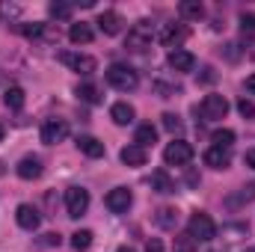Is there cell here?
<instances>
[{"instance_id": "f1b7e54d", "label": "cell", "mask_w": 255, "mask_h": 252, "mask_svg": "<svg viewBox=\"0 0 255 252\" xmlns=\"http://www.w3.org/2000/svg\"><path fill=\"white\" fill-rule=\"evenodd\" d=\"M15 30H18V33H24V36H30V39H36V36H42V33H45V24H18Z\"/></svg>"}, {"instance_id": "ba28073f", "label": "cell", "mask_w": 255, "mask_h": 252, "mask_svg": "<svg viewBox=\"0 0 255 252\" xmlns=\"http://www.w3.org/2000/svg\"><path fill=\"white\" fill-rule=\"evenodd\" d=\"M65 136H68V122L65 119H48L42 125V142L45 145H57V142H63Z\"/></svg>"}, {"instance_id": "9c48e42d", "label": "cell", "mask_w": 255, "mask_h": 252, "mask_svg": "<svg viewBox=\"0 0 255 252\" xmlns=\"http://www.w3.org/2000/svg\"><path fill=\"white\" fill-rule=\"evenodd\" d=\"M130 202H133V193H130L128 187H113L110 193H107V199H104V205H107L113 214H128Z\"/></svg>"}, {"instance_id": "7402d4cb", "label": "cell", "mask_w": 255, "mask_h": 252, "mask_svg": "<svg viewBox=\"0 0 255 252\" xmlns=\"http://www.w3.org/2000/svg\"><path fill=\"white\" fill-rule=\"evenodd\" d=\"M3 104H6L9 110H21V107H24V89H21V86H9V89L3 92Z\"/></svg>"}, {"instance_id": "83f0119b", "label": "cell", "mask_w": 255, "mask_h": 252, "mask_svg": "<svg viewBox=\"0 0 255 252\" xmlns=\"http://www.w3.org/2000/svg\"><path fill=\"white\" fill-rule=\"evenodd\" d=\"M211 139H214L217 148H232V142H235V130H229V127H226V130H217Z\"/></svg>"}, {"instance_id": "d4e9b609", "label": "cell", "mask_w": 255, "mask_h": 252, "mask_svg": "<svg viewBox=\"0 0 255 252\" xmlns=\"http://www.w3.org/2000/svg\"><path fill=\"white\" fill-rule=\"evenodd\" d=\"M175 223H178V211L175 208H160L157 211V226L160 229H175Z\"/></svg>"}, {"instance_id": "e575fe53", "label": "cell", "mask_w": 255, "mask_h": 252, "mask_svg": "<svg viewBox=\"0 0 255 252\" xmlns=\"http://www.w3.org/2000/svg\"><path fill=\"white\" fill-rule=\"evenodd\" d=\"M247 92H250V95H255V74H250V77H247Z\"/></svg>"}, {"instance_id": "9a60e30c", "label": "cell", "mask_w": 255, "mask_h": 252, "mask_svg": "<svg viewBox=\"0 0 255 252\" xmlns=\"http://www.w3.org/2000/svg\"><path fill=\"white\" fill-rule=\"evenodd\" d=\"M18 178H24V181H36V178H42V160L39 157H24L21 163H18Z\"/></svg>"}, {"instance_id": "603a6c76", "label": "cell", "mask_w": 255, "mask_h": 252, "mask_svg": "<svg viewBox=\"0 0 255 252\" xmlns=\"http://www.w3.org/2000/svg\"><path fill=\"white\" fill-rule=\"evenodd\" d=\"M151 190H157V193H175V184H172V178L163 169H157V172H151Z\"/></svg>"}, {"instance_id": "5b68a950", "label": "cell", "mask_w": 255, "mask_h": 252, "mask_svg": "<svg viewBox=\"0 0 255 252\" xmlns=\"http://www.w3.org/2000/svg\"><path fill=\"white\" fill-rule=\"evenodd\" d=\"M163 160L169 166H187L193 160V145L184 142V139H172L166 148H163Z\"/></svg>"}, {"instance_id": "30bf717a", "label": "cell", "mask_w": 255, "mask_h": 252, "mask_svg": "<svg viewBox=\"0 0 255 252\" xmlns=\"http://www.w3.org/2000/svg\"><path fill=\"white\" fill-rule=\"evenodd\" d=\"M187 36H190V30H187L184 24H163V30H160V42H163L166 48H172V51H175Z\"/></svg>"}, {"instance_id": "7c38bea8", "label": "cell", "mask_w": 255, "mask_h": 252, "mask_svg": "<svg viewBox=\"0 0 255 252\" xmlns=\"http://www.w3.org/2000/svg\"><path fill=\"white\" fill-rule=\"evenodd\" d=\"M122 15L119 12H113V9H107V12H101L98 15V30L104 33V36H119L122 33Z\"/></svg>"}, {"instance_id": "ac0fdd59", "label": "cell", "mask_w": 255, "mask_h": 252, "mask_svg": "<svg viewBox=\"0 0 255 252\" xmlns=\"http://www.w3.org/2000/svg\"><path fill=\"white\" fill-rule=\"evenodd\" d=\"M92 36H95V33H92V27H89L86 21H80V24H71V27H68V39H71L74 45H89V42H92Z\"/></svg>"}, {"instance_id": "1f68e13d", "label": "cell", "mask_w": 255, "mask_h": 252, "mask_svg": "<svg viewBox=\"0 0 255 252\" xmlns=\"http://www.w3.org/2000/svg\"><path fill=\"white\" fill-rule=\"evenodd\" d=\"M163 127H166L169 133H178V130H181V119H178L175 113H163Z\"/></svg>"}, {"instance_id": "277c9868", "label": "cell", "mask_w": 255, "mask_h": 252, "mask_svg": "<svg viewBox=\"0 0 255 252\" xmlns=\"http://www.w3.org/2000/svg\"><path fill=\"white\" fill-rule=\"evenodd\" d=\"M125 48L128 51H136V54H142L145 48H151V27H148V21H139L136 27L128 30Z\"/></svg>"}, {"instance_id": "d6986e66", "label": "cell", "mask_w": 255, "mask_h": 252, "mask_svg": "<svg viewBox=\"0 0 255 252\" xmlns=\"http://www.w3.org/2000/svg\"><path fill=\"white\" fill-rule=\"evenodd\" d=\"M110 119H113L116 125H130V122H133V107H130L128 101H116V104L110 107Z\"/></svg>"}, {"instance_id": "6da1fadb", "label": "cell", "mask_w": 255, "mask_h": 252, "mask_svg": "<svg viewBox=\"0 0 255 252\" xmlns=\"http://www.w3.org/2000/svg\"><path fill=\"white\" fill-rule=\"evenodd\" d=\"M104 77H107V83H110L113 89H119V92H130V89H136V83H139V74H136L130 65H122V63H113L104 71Z\"/></svg>"}, {"instance_id": "484cf974", "label": "cell", "mask_w": 255, "mask_h": 252, "mask_svg": "<svg viewBox=\"0 0 255 252\" xmlns=\"http://www.w3.org/2000/svg\"><path fill=\"white\" fill-rule=\"evenodd\" d=\"M77 98L86 101V104H98V101H101V95H98V89H95L92 83H80V86H77Z\"/></svg>"}, {"instance_id": "52a82bcc", "label": "cell", "mask_w": 255, "mask_h": 252, "mask_svg": "<svg viewBox=\"0 0 255 252\" xmlns=\"http://www.w3.org/2000/svg\"><path fill=\"white\" fill-rule=\"evenodd\" d=\"M57 60L63 65H68L71 71H77V74H92L98 63H95V57H89V54H74V51H63V54H57Z\"/></svg>"}, {"instance_id": "ab89813d", "label": "cell", "mask_w": 255, "mask_h": 252, "mask_svg": "<svg viewBox=\"0 0 255 252\" xmlns=\"http://www.w3.org/2000/svg\"><path fill=\"white\" fill-rule=\"evenodd\" d=\"M247 252H255V250H247Z\"/></svg>"}, {"instance_id": "ffe728a7", "label": "cell", "mask_w": 255, "mask_h": 252, "mask_svg": "<svg viewBox=\"0 0 255 252\" xmlns=\"http://www.w3.org/2000/svg\"><path fill=\"white\" fill-rule=\"evenodd\" d=\"M178 15H181L184 21H199V18L205 15V6H202L199 0H181V3H178Z\"/></svg>"}, {"instance_id": "e0dca14e", "label": "cell", "mask_w": 255, "mask_h": 252, "mask_svg": "<svg viewBox=\"0 0 255 252\" xmlns=\"http://www.w3.org/2000/svg\"><path fill=\"white\" fill-rule=\"evenodd\" d=\"M77 148H80L86 157H92V160L104 157V142L95 139V136H77Z\"/></svg>"}, {"instance_id": "d6a6232c", "label": "cell", "mask_w": 255, "mask_h": 252, "mask_svg": "<svg viewBox=\"0 0 255 252\" xmlns=\"http://www.w3.org/2000/svg\"><path fill=\"white\" fill-rule=\"evenodd\" d=\"M241 30L244 33H255V12H244L241 15Z\"/></svg>"}, {"instance_id": "f35d334b", "label": "cell", "mask_w": 255, "mask_h": 252, "mask_svg": "<svg viewBox=\"0 0 255 252\" xmlns=\"http://www.w3.org/2000/svg\"><path fill=\"white\" fill-rule=\"evenodd\" d=\"M211 252H226V250H211Z\"/></svg>"}, {"instance_id": "44dd1931", "label": "cell", "mask_w": 255, "mask_h": 252, "mask_svg": "<svg viewBox=\"0 0 255 252\" xmlns=\"http://www.w3.org/2000/svg\"><path fill=\"white\" fill-rule=\"evenodd\" d=\"M133 142H136L139 148H148V145L157 142V130H154L151 125H139L136 127V133H133Z\"/></svg>"}, {"instance_id": "d590c367", "label": "cell", "mask_w": 255, "mask_h": 252, "mask_svg": "<svg viewBox=\"0 0 255 252\" xmlns=\"http://www.w3.org/2000/svg\"><path fill=\"white\" fill-rule=\"evenodd\" d=\"M247 163L255 169V148H250V151H247Z\"/></svg>"}, {"instance_id": "4fadbf2b", "label": "cell", "mask_w": 255, "mask_h": 252, "mask_svg": "<svg viewBox=\"0 0 255 252\" xmlns=\"http://www.w3.org/2000/svg\"><path fill=\"white\" fill-rule=\"evenodd\" d=\"M166 63H169V68H175V71H193L196 57H193L190 51H184V48H175V51H169Z\"/></svg>"}, {"instance_id": "3957f363", "label": "cell", "mask_w": 255, "mask_h": 252, "mask_svg": "<svg viewBox=\"0 0 255 252\" xmlns=\"http://www.w3.org/2000/svg\"><path fill=\"white\" fill-rule=\"evenodd\" d=\"M199 113H202L205 122H220V119H226V113H229L226 95H205L202 104H199Z\"/></svg>"}, {"instance_id": "7a4b0ae2", "label": "cell", "mask_w": 255, "mask_h": 252, "mask_svg": "<svg viewBox=\"0 0 255 252\" xmlns=\"http://www.w3.org/2000/svg\"><path fill=\"white\" fill-rule=\"evenodd\" d=\"M187 235H190L193 241H214V235H217V223L208 217V214H202V211H196L190 217V223H187Z\"/></svg>"}, {"instance_id": "cb8c5ba5", "label": "cell", "mask_w": 255, "mask_h": 252, "mask_svg": "<svg viewBox=\"0 0 255 252\" xmlns=\"http://www.w3.org/2000/svg\"><path fill=\"white\" fill-rule=\"evenodd\" d=\"M92 238H95V235H92L89 229H80V232L71 235V247H74L77 252H86L89 247H92Z\"/></svg>"}, {"instance_id": "836d02e7", "label": "cell", "mask_w": 255, "mask_h": 252, "mask_svg": "<svg viewBox=\"0 0 255 252\" xmlns=\"http://www.w3.org/2000/svg\"><path fill=\"white\" fill-rule=\"evenodd\" d=\"M145 252H163V244H160V238H148V244H145Z\"/></svg>"}, {"instance_id": "f546056e", "label": "cell", "mask_w": 255, "mask_h": 252, "mask_svg": "<svg viewBox=\"0 0 255 252\" xmlns=\"http://www.w3.org/2000/svg\"><path fill=\"white\" fill-rule=\"evenodd\" d=\"M193 250H196V241H193L190 235L175 238V252H193Z\"/></svg>"}, {"instance_id": "74e56055", "label": "cell", "mask_w": 255, "mask_h": 252, "mask_svg": "<svg viewBox=\"0 0 255 252\" xmlns=\"http://www.w3.org/2000/svg\"><path fill=\"white\" fill-rule=\"evenodd\" d=\"M3 133H6V127L0 125V142H3Z\"/></svg>"}, {"instance_id": "4316f807", "label": "cell", "mask_w": 255, "mask_h": 252, "mask_svg": "<svg viewBox=\"0 0 255 252\" xmlns=\"http://www.w3.org/2000/svg\"><path fill=\"white\" fill-rule=\"evenodd\" d=\"M48 12H51V18L68 21V18H71V12H74V6H71V3H60V0H57V3H51V6H48Z\"/></svg>"}, {"instance_id": "5bb4252c", "label": "cell", "mask_w": 255, "mask_h": 252, "mask_svg": "<svg viewBox=\"0 0 255 252\" xmlns=\"http://www.w3.org/2000/svg\"><path fill=\"white\" fill-rule=\"evenodd\" d=\"M205 163H208L211 169H226V166L232 163V148H217V145H211V148L205 151Z\"/></svg>"}, {"instance_id": "4dcf8cb0", "label": "cell", "mask_w": 255, "mask_h": 252, "mask_svg": "<svg viewBox=\"0 0 255 252\" xmlns=\"http://www.w3.org/2000/svg\"><path fill=\"white\" fill-rule=\"evenodd\" d=\"M238 113H241L244 119H255V104L250 98H241V101H238Z\"/></svg>"}, {"instance_id": "8d00e7d4", "label": "cell", "mask_w": 255, "mask_h": 252, "mask_svg": "<svg viewBox=\"0 0 255 252\" xmlns=\"http://www.w3.org/2000/svg\"><path fill=\"white\" fill-rule=\"evenodd\" d=\"M119 252H136V250H133V247H128V244H125V247H119Z\"/></svg>"}, {"instance_id": "8992f818", "label": "cell", "mask_w": 255, "mask_h": 252, "mask_svg": "<svg viewBox=\"0 0 255 252\" xmlns=\"http://www.w3.org/2000/svg\"><path fill=\"white\" fill-rule=\"evenodd\" d=\"M65 211H68L71 220L83 217V214L89 211V190H83V187H68L65 190Z\"/></svg>"}, {"instance_id": "2e32d148", "label": "cell", "mask_w": 255, "mask_h": 252, "mask_svg": "<svg viewBox=\"0 0 255 252\" xmlns=\"http://www.w3.org/2000/svg\"><path fill=\"white\" fill-rule=\"evenodd\" d=\"M119 157H122V163H125V166H145L148 151H145V148H139V145L133 142V145H125V148L119 151Z\"/></svg>"}, {"instance_id": "8fae6325", "label": "cell", "mask_w": 255, "mask_h": 252, "mask_svg": "<svg viewBox=\"0 0 255 252\" xmlns=\"http://www.w3.org/2000/svg\"><path fill=\"white\" fill-rule=\"evenodd\" d=\"M15 220H18V226H21L24 232H36L39 223H42V217H39V211H36L33 205H18V208H15Z\"/></svg>"}]
</instances>
